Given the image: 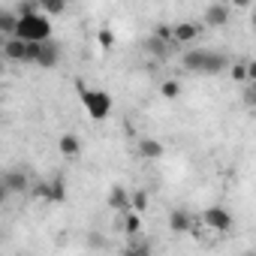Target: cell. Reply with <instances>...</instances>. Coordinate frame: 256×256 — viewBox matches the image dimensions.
<instances>
[{
  "mask_svg": "<svg viewBox=\"0 0 256 256\" xmlns=\"http://www.w3.org/2000/svg\"><path fill=\"white\" fill-rule=\"evenodd\" d=\"M76 90H78V100H82L84 112H88L94 120H106V118L112 114L114 100H112L102 88H88L84 82H76Z\"/></svg>",
  "mask_w": 256,
  "mask_h": 256,
  "instance_id": "obj_3",
  "label": "cell"
},
{
  "mask_svg": "<svg viewBox=\"0 0 256 256\" xmlns=\"http://www.w3.org/2000/svg\"><path fill=\"white\" fill-rule=\"evenodd\" d=\"M232 6H241L244 10V6H250V0H232Z\"/></svg>",
  "mask_w": 256,
  "mask_h": 256,
  "instance_id": "obj_23",
  "label": "cell"
},
{
  "mask_svg": "<svg viewBox=\"0 0 256 256\" xmlns=\"http://www.w3.org/2000/svg\"><path fill=\"white\" fill-rule=\"evenodd\" d=\"M130 208L142 214V211L148 208V193H145V190H133V193H130Z\"/></svg>",
  "mask_w": 256,
  "mask_h": 256,
  "instance_id": "obj_19",
  "label": "cell"
},
{
  "mask_svg": "<svg viewBox=\"0 0 256 256\" xmlns=\"http://www.w3.org/2000/svg\"><path fill=\"white\" fill-rule=\"evenodd\" d=\"M58 60H60V46L52 36L48 40L28 42V64L42 66V70H52V66H58Z\"/></svg>",
  "mask_w": 256,
  "mask_h": 256,
  "instance_id": "obj_4",
  "label": "cell"
},
{
  "mask_svg": "<svg viewBox=\"0 0 256 256\" xmlns=\"http://www.w3.org/2000/svg\"><path fill=\"white\" fill-rule=\"evenodd\" d=\"M202 223H205L211 232H229V229H232V214H229L226 208H220V205H211V208L202 211Z\"/></svg>",
  "mask_w": 256,
  "mask_h": 256,
  "instance_id": "obj_6",
  "label": "cell"
},
{
  "mask_svg": "<svg viewBox=\"0 0 256 256\" xmlns=\"http://www.w3.org/2000/svg\"><path fill=\"white\" fill-rule=\"evenodd\" d=\"M148 48H151V54H157V58H166V54H169V42H163V40H157L154 34L148 36Z\"/></svg>",
  "mask_w": 256,
  "mask_h": 256,
  "instance_id": "obj_20",
  "label": "cell"
},
{
  "mask_svg": "<svg viewBox=\"0 0 256 256\" xmlns=\"http://www.w3.org/2000/svg\"><path fill=\"white\" fill-rule=\"evenodd\" d=\"M58 148H60V154H64V157H78L82 142H78V136H76V133H64V136H60V142H58Z\"/></svg>",
  "mask_w": 256,
  "mask_h": 256,
  "instance_id": "obj_14",
  "label": "cell"
},
{
  "mask_svg": "<svg viewBox=\"0 0 256 256\" xmlns=\"http://www.w3.org/2000/svg\"><path fill=\"white\" fill-rule=\"evenodd\" d=\"M232 78H235V82H250V60L232 64Z\"/></svg>",
  "mask_w": 256,
  "mask_h": 256,
  "instance_id": "obj_18",
  "label": "cell"
},
{
  "mask_svg": "<svg viewBox=\"0 0 256 256\" xmlns=\"http://www.w3.org/2000/svg\"><path fill=\"white\" fill-rule=\"evenodd\" d=\"M160 94H163L166 100H178V96H181V82H178V78H166V82L160 84Z\"/></svg>",
  "mask_w": 256,
  "mask_h": 256,
  "instance_id": "obj_17",
  "label": "cell"
},
{
  "mask_svg": "<svg viewBox=\"0 0 256 256\" xmlns=\"http://www.w3.org/2000/svg\"><path fill=\"white\" fill-rule=\"evenodd\" d=\"M229 16H232V10H229L226 4H211V6L205 10V24H208V28H223V24L229 22Z\"/></svg>",
  "mask_w": 256,
  "mask_h": 256,
  "instance_id": "obj_10",
  "label": "cell"
},
{
  "mask_svg": "<svg viewBox=\"0 0 256 256\" xmlns=\"http://www.w3.org/2000/svg\"><path fill=\"white\" fill-rule=\"evenodd\" d=\"M34 196H36V199H46V202H64V199H66V181H64V178L40 181V184L34 187Z\"/></svg>",
  "mask_w": 256,
  "mask_h": 256,
  "instance_id": "obj_5",
  "label": "cell"
},
{
  "mask_svg": "<svg viewBox=\"0 0 256 256\" xmlns=\"http://www.w3.org/2000/svg\"><path fill=\"white\" fill-rule=\"evenodd\" d=\"M16 30L12 36L24 40V42H36V40H48L52 36V22L46 12H40L34 4H24L18 12H16Z\"/></svg>",
  "mask_w": 256,
  "mask_h": 256,
  "instance_id": "obj_1",
  "label": "cell"
},
{
  "mask_svg": "<svg viewBox=\"0 0 256 256\" xmlns=\"http://www.w3.org/2000/svg\"><path fill=\"white\" fill-rule=\"evenodd\" d=\"M34 6L46 16H60L66 10V0H34Z\"/></svg>",
  "mask_w": 256,
  "mask_h": 256,
  "instance_id": "obj_16",
  "label": "cell"
},
{
  "mask_svg": "<svg viewBox=\"0 0 256 256\" xmlns=\"http://www.w3.org/2000/svg\"><path fill=\"white\" fill-rule=\"evenodd\" d=\"M4 16H6V10H0V36H4Z\"/></svg>",
  "mask_w": 256,
  "mask_h": 256,
  "instance_id": "obj_25",
  "label": "cell"
},
{
  "mask_svg": "<svg viewBox=\"0 0 256 256\" xmlns=\"http://www.w3.org/2000/svg\"><path fill=\"white\" fill-rule=\"evenodd\" d=\"M4 199H6V187H4V181H0V205H4Z\"/></svg>",
  "mask_w": 256,
  "mask_h": 256,
  "instance_id": "obj_24",
  "label": "cell"
},
{
  "mask_svg": "<svg viewBox=\"0 0 256 256\" xmlns=\"http://www.w3.org/2000/svg\"><path fill=\"white\" fill-rule=\"evenodd\" d=\"M108 208H114V211H130V193H126L120 184H114L112 190H108Z\"/></svg>",
  "mask_w": 256,
  "mask_h": 256,
  "instance_id": "obj_12",
  "label": "cell"
},
{
  "mask_svg": "<svg viewBox=\"0 0 256 256\" xmlns=\"http://www.w3.org/2000/svg\"><path fill=\"white\" fill-rule=\"evenodd\" d=\"M96 42H100V48L108 52V48L114 46V30H112V28H102V30L96 34Z\"/></svg>",
  "mask_w": 256,
  "mask_h": 256,
  "instance_id": "obj_21",
  "label": "cell"
},
{
  "mask_svg": "<svg viewBox=\"0 0 256 256\" xmlns=\"http://www.w3.org/2000/svg\"><path fill=\"white\" fill-rule=\"evenodd\" d=\"M199 36V28L190 24V22H181L172 28V46H184V42H193Z\"/></svg>",
  "mask_w": 256,
  "mask_h": 256,
  "instance_id": "obj_11",
  "label": "cell"
},
{
  "mask_svg": "<svg viewBox=\"0 0 256 256\" xmlns=\"http://www.w3.org/2000/svg\"><path fill=\"white\" fill-rule=\"evenodd\" d=\"M169 229H172L175 235H187V232L193 229L190 211H187V208H172V214H169Z\"/></svg>",
  "mask_w": 256,
  "mask_h": 256,
  "instance_id": "obj_8",
  "label": "cell"
},
{
  "mask_svg": "<svg viewBox=\"0 0 256 256\" xmlns=\"http://www.w3.org/2000/svg\"><path fill=\"white\" fill-rule=\"evenodd\" d=\"M154 36H157V40H163V42H169V46H172V28H163V24H160V28H154Z\"/></svg>",
  "mask_w": 256,
  "mask_h": 256,
  "instance_id": "obj_22",
  "label": "cell"
},
{
  "mask_svg": "<svg viewBox=\"0 0 256 256\" xmlns=\"http://www.w3.org/2000/svg\"><path fill=\"white\" fill-rule=\"evenodd\" d=\"M4 58H10L16 64H28V42L18 36H6L4 40Z\"/></svg>",
  "mask_w": 256,
  "mask_h": 256,
  "instance_id": "obj_7",
  "label": "cell"
},
{
  "mask_svg": "<svg viewBox=\"0 0 256 256\" xmlns=\"http://www.w3.org/2000/svg\"><path fill=\"white\" fill-rule=\"evenodd\" d=\"M0 76H4V64H0Z\"/></svg>",
  "mask_w": 256,
  "mask_h": 256,
  "instance_id": "obj_26",
  "label": "cell"
},
{
  "mask_svg": "<svg viewBox=\"0 0 256 256\" xmlns=\"http://www.w3.org/2000/svg\"><path fill=\"white\" fill-rule=\"evenodd\" d=\"M184 70L199 72V76H217V72L229 70V58L214 48H193L184 54Z\"/></svg>",
  "mask_w": 256,
  "mask_h": 256,
  "instance_id": "obj_2",
  "label": "cell"
},
{
  "mask_svg": "<svg viewBox=\"0 0 256 256\" xmlns=\"http://www.w3.org/2000/svg\"><path fill=\"white\" fill-rule=\"evenodd\" d=\"M4 181V187H6V193L12 190V193H24L28 187H30V181H28V175L24 172H10L6 178H0Z\"/></svg>",
  "mask_w": 256,
  "mask_h": 256,
  "instance_id": "obj_13",
  "label": "cell"
},
{
  "mask_svg": "<svg viewBox=\"0 0 256 256\" xmlns=\"http://www.w3.org/2000/svg\"><path fill=\"white\" fill-rule=\"evenodd\" d=\"M136 151H139V157H142V160H160V157L166 154L163 142H157V139H151V136H142V139H139V145H136Z\"/></svg>",
  "mask_w": 256,
  "mask_h": 256,
  "instance_id": "obj_9",
  "label": "cell"
},
{
  "mask_svg": "<svg viewBox=\"0 0 256 256\" xmlns=\"http://www.w3.org/2000/svg\"><path fill=\"white\" fill-rule=\"evenodd\" d=\"M124 232L130 235V238H139V232H142V217H139V211H124Z\"/></svg>",
  "mask_w": 256,
  "mask_h": 256,
  "instance_id": "obj_15",
  "label": "cell"
}]
</instances>
